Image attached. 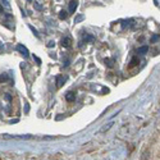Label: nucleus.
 I'll return each mask as SVG.
<instances>
[{
	"label": "nucleus",
	"mask_w": 160,
	"mask_h": 160,
	"mask_svg": "<svg viewBox=\"0 0 160 160\" xmlns=\"http://www.w3.org/2000/svg\"><path fill=\"white\" fill-rule=\"evenodd\" d=\"M156 41H159V35H154L151 39V42H156Z\"/></svg>",
	"instance_id": "dca6fc26"
},
{
	"label": "nucleus",
	"mask_w": 160,
	"mask_h": 160,
	"mask_svg": "<svg viewBox=\"0 0 160 160\" xmlns=\"http://www.w3.org/2000/svg\"><path fill=\"white\" fill-rule=\"evenodd\" d=\"M69 65V60H64V67H68Z\"/></svg>",
	"instance_id": "aec40b11"
},
{
	"label": "nucleus",
	"mask_w": 160,
	"mask_h": 160,
	"mask_svg": "<svg viewBox=\"0 0 160 160\" xmlns=\"http://www.w3.org/2000/svg\"><path fill=\"white\" fill-rule=\"evenodd\" d=\"M147 51H149V46H147V45H145V46H141V48L137 49V53H138V54H146Z\"/></svg>",
	"instance_id": "0eeeda50"
},
{
	"label": "nucleus",
	"mask_w": 160,
	"mask_h": 160,
	"mask_svg": "<svg viewBox=\"0 0 160 160\" xmlns=\"http://www.w3.org/2000/svg\"><path fill=\"white\" fill-rule=\"evenodd\" d=\"M8 80V74L7 73H3V74H0V82H5Z\"/></svg>",
	"instance_id": "4468645a"
},
{
	"label": "nucleus",
	"mask_w": 160,
	"mask_h": 160,
	"mask_svg": "<svg viewBox=\"0 0 160 160\" xmlns=\"http://www.w3.org/2000/svg\"><path fill=\"white\" fill-rule=\"evenodd\" d=\"M83 18H85L83 16H80V17H77V18H76V21H74V22L77 23V22H80V21H82V19H83Z\"/></svg>",
	"instance_id": "f3484780"
},
{
	"label": "nucleus",
	"mask_w": 160,
	"mask_h": 160,
	"mask_svg": "<svg viewBox=\"0 0 160 160\" xmlns=\"http://www.w3.org/2000/svg\"><path fill=\"white\" fill-rule=\"evenodd\" d=\"M54 45H55V42H54V41H50V42L48 44V46H49V48H53Z\"/></svg>",
	"instance_id": "a211bd4d"
},
{
	"label": "nucleus",
	"mask_w": 160,
	"mask_h": 160,
	"mask_svg": "<svg viewBox=\"0 0 160 160\" xmlns=\"http://www.w3.org/2000/svg\"><path fill=\"white\" fill-rule=\"evenodd\" d=\"M77 7H78V1H74V0H73V1H69V12L71 13H74Z\"/></svg>",
	"instance_id": "39448f33"
},
{
	"label": "nucleus",
	"mask_w": 160,
	"mask_h": 160,
	"mask_svg": "<svg viewBox=\"0 0 160 160\" xmlns=\"http://www.w3.org/2000/svg\"><path fill=\"white\" fill-rule=\"evenodd\" d=\"M33 5H35V9H37V10H44V5L40 1H35Z\"/></svg>",
	"instance_id": "1a4fd4ad"
},
{
	"label": "nucleus",
	"mask_w": 160,
	"mask_h": 160,
	"mask_svg": "<svg viewBox=\"0 0 160 160\" xmlns=\"http://www.w3.org/2000/svg\"><path fill=\"white\" fill-rule=\"evenodd\" d=\"M67 17H68V12L67 10H62L60 14H59V18H60V19H67Z\"/></svg>",
	"instance_id": "f8f14e48"
},
{
	"label": "nucleus",
	"mask_w": 160,
	"mask_h": 160,
	"mask_svg": "<svg viewBox=\"0 0 160 160\" xmlns=\"http://www.w3.org/2000/svg\"><path fill=\"white\" fill-rule=\"evenodd\" d=\"M16 49H17L18 51H19V53H21V54H22V55H23L25 58H27V57L30 55V53H28V49H27V48L25 46V45H22V44H18Z\"/></svg>",
	"instance_id": "f257e3e1"
},
{
	"label": "nucleus",
	"mask_w": 160,
	"mask_h": 160,
	"mask_svg": "<svg viewBox=\"0 0 160 160\" xmlns=\"http://www.w3.org/2000/svg\"><path fill=\"white\" fill-rule=\"evenodd\" d=\"M62 45L64 48H71L72 46V37L71 36H65V37L62 40Z\"/></svg>",
	"instance_id": "f03ea898"
},
{
	"label": "nucleus",
	"mask_w": 160,
	"mask_h": 160,
	"mask_svg": "<svg viewBox=\"0 0 160 160\" xmlns=\"http://www.w3.org/2000/svg\"><path fill=\"white\" fill-rule=\"evenodd\" d=\"M113 126V122L110 123H108V124H105V127H103L101 129H100V132H105V131H108V129H110V127Z\"/></svg>",
	"instance_id": "ddd939ff"
},
{
	"label": "nucleus",
	"mask_w": 160,
	"mask_h": 160,
	"mask_svg": "<svg viewBox=\"0 0 160 160\" xmlns=\"http://www.w3.org/2000/svg\"><path fill=\"white\" fill-rule=\"evenodd\" d=\"M132 19H128V21H123V23H122V27L123 28H126V27H129L131 25H132Z\"/></svg>",
	"instance_id": "9d476101"
},
{
	"label": "nucleus",
	"mask_w": 160,
	"mask_h": 160,
	"mask_svg": "<svg viewBox=\"0 0 160 160\" xmlns=\"http://www.w3.org/2000/svg\"><path fill=\"white\" fill-rule=\"evenodd\" d=\"M137 64H138V59H137V57H133V59L129 63V67H136Z\"/></svg>",
	"instance_id": "9b49d317"
},
{
	"label": "nucleus",
	"mask_w": 160,
	"mask_h": 160,
	"mask_svg": "<svg viewBox=\"0 0 160 160\" xmlns=\"http://www.w3.org/2000/svg\"><path fill=\"white\" fill-rule=\"evenodd\" d=\"M65 81H67V77L65 76H62V74H58L57 76V85H58V87H62V86L65 83Z\"/></svg>",
	"instance_id": "7ed1b4c3"
},
{
	"label": "nucleus",
	"mask_w": 160,
	"mask_h": 160,
	"mask_svg": "<svg viewBox=\"0 0 160 160\" xmlns=\"http://www.w3.org/2000/svg\"><path fill=\"white\" fill-rule=\"evenodd\" d=\"M114 64H115V60H114L113 58H112V59H109V58L105 59V65H106V67L113 68V67H114Z\"/></svg>",
	"instance_id": "423d86ee"
},
{
	"label": "nucleus",
	"mask_w": 160,
	"mask_h": 160,
	"mask_svg": "<svg viewBox=\"0 0 160 160\" xmlns=\"http://www.w3.org/2000/svg\"><path fill=\"white\" fill-rule=\"evenodd\" d=\"M33 59H35V60H36V62H37L39 64H41V60H40V59H39L37 57H35V55H33Z\"/></svg>",
	"instance_id": "6ab92c4d"
},
{
	"label": "nucleus",
	"mask_w": 160,
	"mask_h": 160,
	"mask_svg": "<svg viewBox=\"0 0 160 160\" xmlns=\"http://www.w3.org/2000/svg\"><path fill=\"white\" fill-rule=\"evenodd\" d=\"M4 99H5L7 101H12V96H10V94H5V95H4Z\"/></svg>",
	"instance_id": "2eb2a0df"
},
{
	"label": "nucleus",
	"mask_w": 160,
	"mask_h": 160,
	"mask_svg": "<svg viewBox=\"0 0 160 160\" xmlns=\"http://www.w3.org/2000/svg\"><path fill=\"white\" fill-rule=\"evenodd\" d=\"M65 100H67V101H69V103L74 101V100H76V94L73 92V91H69V92H67V94H65Z\"/></svg>",
	"instance_id": "20e7f679"
},
{
	"label": "nucleus",
	"mask_w": 160,
	"mask_h": 160,
	"mask_svg": "<svg viewBox=\"0 0 160 160\" xmlns=\"http://www.w3.org/2000/svg\"><path fill=\"white\" fill-rule=\"evenodd\" d=\"M0 13H4V8L1 7V4H0Z\"/></svg>",
	"instance_id": "412c9836"
},
{
	"label": "nucleus",
	"mask_w": 160,
	"mask_h": 160,
	"mask_svg": "<svg viewBox=\"0 0 160 160\" xmlns=\"http://www.w3.org/2000/svg\"><path fill=\"white\" fill-rule=\"evenodd\" d=\"M83 40L86 41V42H94V41H95V37H94V36H91V35H87V33H86V35L83 36Z\"/></svg>",
	"instance_id": "6e6552de"
}]
</instances>
